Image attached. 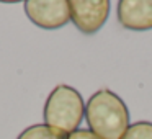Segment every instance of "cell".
Returning a JSON list of instances; mask_svg holds the SVG:
<instances>
[{
  "instance_id": "ba28073f",
  "label": "cell",
  "mask_w": 152,
  "mask_h": 139,
  "mask_svg": "<svg viewBox=\"0 0 152 139\" xmlns=\"http://www.w3.org/2000/svg\"><path fill=\"white\" fill-rule=\"evenodd\" d=\"M67 139H102V138H98L96 134H93L90 129H77V131L72 132V134L67 136Z\"/></svg>"
},
{
  "instance_id": "6da1fadb",
  "label": "cell",
  "mask_w": 152,
  "mask_h": 139,
  "mask_svg": "<svg viewBox=\"0 0 152 139\" xmlns=\"http://www.w3.org/2000/svg\"><path fill=\"white\" fill-rule=\"evenodd\" d=\"M85 119L90 131L102 139H119L129 128V110L115 92L102 89L88 98Z\"/></svg>"
},
{
  "instance_id": "3957f363",
  "label": "cell",
  "mask_w": 152,
  "mask_h": 139,
  "mask_svg": "<svg viewBox=\"0 0 152 139\" xmlns=\"http://www.w3.org/2000/svg\"><path fill=\"white\" fill-rule=\"evenodd\" d=\"M23 7L31 23L43 30H57L70 21L67 0H26Z\"/></svg>"
},
{
  "instance_id": "277c9868",
  "label": "cell",
  "mask_w": 152,
  "mask_h": 139,
  "mask_svg": "<svg viewBox=\"0 0 152 139\" xmlns=\"http://www.w3.org/2000/svg\"><path fill=\"white\" fill-rule=\"evenodd\" d=\"M70 21L83 34H95L110 15L108 0H70Z\"/></svg>"
},
{
  "instance_id": "7a4b0ae2",
  "label": "cell",
  "mask_w": 152,
  "mask_h": 139,
  "mask_svg": "<svg viewBox=\"0 0 152 139\" xmlns=\"http://www.w3.org/2000/svg\"><path fill=\"white\" fill-rule=\"evenodd\" d=\"M85 116V103L79 90L70 85H57L48 95L43 110L44 124L69 136L77 131Z\"/></svg>"
},
{
  "instance_id": "52a82bcc",
  "label": "cell",
  "mask_w": 152,
  "mask_h": 139,
  "mask_svg": "<svg viewBox=\"0 0 152 139\" xmlns=\"http://www.w3.org/2000/svg\"><path fill=\"white\" fill-rule=\"evenodd\" d=\"M119 139H152V123L151 121L132 123Z\"/></svg>"
},
{
  "instance_id": "8992f818",
  "label": "cell",
  "mask_w": 152,
  "mask_h": 139,
  "mask_svg": "<svg viewBox=\"0 0 152 139\" xmlns=\"http://www.w3.org/2000/svg\"><path fill=\"white\" fill-rule=\"evenodd\" d=\"M17 139H67V136L49 128L48 124H33L21 131Z\"/></svg>"
},
{
  "instance_id": "5b68a950",
  "label": "cell",
  "mask_w": 152,
  "mask_h": 139,
  "mask_svg": "<svg viewBox=\"0 0 152 139\" xmlns=\"http://www.w3.org/2000/svg\"><path fill=\"white\" fill-rule=\"evenodd\" d=\"M116 17L123 28L132 31L152 30V0H121Z\"/></svg>"
}]
</instances>
